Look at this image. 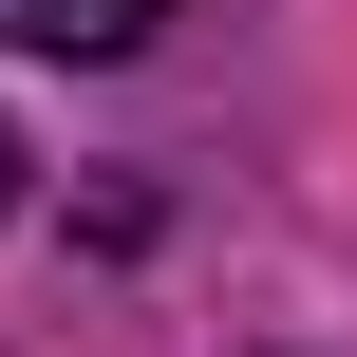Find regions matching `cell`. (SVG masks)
I'll list each match as a JSON object with an SVG mask.
<instances>
[{
  "mask_svg": "<svg viewBox=\"0 0 357 357\" xmlns=\"http://www.w3.org/2000/svg\"><path fill=\"white\" fill-rule=\"evenodd\" d=\"M151 19H169V0H0L19 56H151Z\"/></svg>",
  "mask_w": 357,
  "mask_h": 357,
  "instance_id": "obj_1",
  "label": "cell"
},
{
  "mask_svg": "<svg viewBox=\"0 0 357 357\" xmlns=\"http://www.w3.org/2000/svg\"><path fill=\"white\" fill-rule=\"evenodd\" d=\"M0 207H19V132H0Z\"/></svg>",
  "mask_w": 357,
  "mask_h": 357,
  "instance_id": "obj_2",
  "label": "cell"
}]
</instances>
